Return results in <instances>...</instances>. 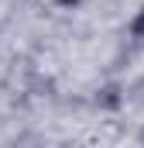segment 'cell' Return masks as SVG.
<instances>
[{
  "label": "cell",
  "instance_id": "cell-1",
  "mask_svg": "<svg viewBox=\"0 0 144 148\" xmlns=\"http://www.w3.org/2000/svg\"><path fill=\"white\" fill-rule=\"evenodd\" d=\"M137 38H144V7H141V14H137V21H134V28H130Z\"/></svg>",
  "mask_w": 144,
  "mask_h": 148
},
{
  "label": "cell",
  "instance_id": "cell-2",
  "mask_svg": "<svg viewBox=\"0 0 144 148\" xmlns=\"http://www.w3.org/2000/svg\"><path fill=\"white\" fill-rule=\"evenodd\" d=\"M55 3H62V7H72V3H79V0H55Z\"/></svg>",
  "mask_w": 144,
  "mask_h": 148
}]
</instances>
